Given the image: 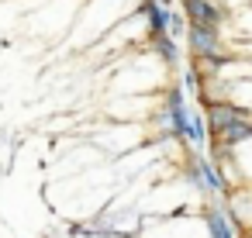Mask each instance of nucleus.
<instances>
[{
	"label": "nucleus",
	"instance_id": "nucleus-1",
	"mask_svg": "<svg viewBox=\"0 0 252 238\" xmlns=\"http://www.w3.org/2000/svg\"><path fill=\"white\" fill-rule=\"evenodd\" d=\"M183 38H187V49H190V56H193L197 62H221V59L228 56V49H224V35H221V28H204V25H187V31H183Z\"/></svg>",
	"mask_w": 252,
	"mask_h": 238
},
{
	"label": "nucleus",
	"instance_id": "nucleus-4",
	"mask_svg": "<svg viewBox=\"0 0 252 238\" xmlns=\"http://www.w3.org/2000/svg\"><path fill=\"white\" fill-rule=\"evenodd\" d=\"M156 4H162V7H173V0H156Z\"/></svg>",
	"mask_w": 252,
	"mask_h": 238
},
{
	"label": "nucleus",
	"instance_id": "nucleus-5",
	"mask_svg": "<svg viewBox=\"0 0 252 238\" xmlns=\"http://www.w3.org/2000/svg\"><path fill=\"white\" fill-rule=\"evenodd\" d=\"M245 52H249V62H252V42H249V45H245Z\"/></svg>",
	"mask_w": 252,
	"mask_h": 238
},
{
	"label": "nucleus",
	"instance_id": "nucleus-3",
	"mask_svg": "<svg viewBox=\"0 0 252 238\" xmlns=\"http://www.w3.org/2000/svg\"><path fill=\"white\" fill-rule=\"evenodd\" d=\"M149 45H152V52H156L166 66H176V62H180V49H176L173 38H166V35H162V38H149Z\"/></svg>",
	"mask_w": 252,
	"mask_h": 238
},
{
	"label": "nucleus",
	"instance_id": "nucleus-2",
	"mask_svg": "<svg viewBox=\"0 0 252 238\" xmlns=\"http://www.w3.org/2000/svg\"><path fill=\"white\" fill-rule=\"evenodd\" d=\"M180 4V14L187 25H204V28H221L228 21L224 7L218 0H176Z\"/></svg>",
	"mask_w": 252,
	"mask_h": 238
}]
</instances>
